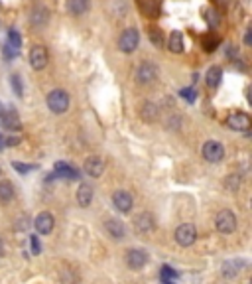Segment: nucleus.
Here are the masks:
<instances>
[{
    "label": "nucleus",
    "instance_id": "1",
    "mask_svg": "<svg viewBox=\"0 0 252 284\" xmlns=\"http://www.w3.org/2000/svg\"><path fill=\"white\" fill-rule=\"evenodd\" d=\"M46 103H48V109H50L53 114H63V113H67V109H69V105H71V99H69V93H67V91H63V89H53V91L48 93Z\"/></svg>",
    "mask_w": 252,
    "mask_h": 284
},
{
    "label": "nucleus",
    "instance_id": "2",
    "mask_svg": "<svg viewBox=\"0 0 252 284\" xmlns=\"http://www.w3.org/2000/svg\"><path fill=\"white\" fill-rule=\"evenodd\" d=\"M138 44H140V32H138L136 28L124 30V32L120 34V38H118V50H120L122 54H132V52H136Z\"/></svg>",
    "mask_w": 252,
    "mask_h": 284
},
{
    "label": "nucleus",
    "instance_id": "3",
    "mask_svg": "<svg viewBox=\"0 0 252 284\" xmlns=\"http://www.w3.org/2000/svg\"><path fill=\"white\" fill-rule=\"evenodd\" d=\"M215 227L223 235L235 233V229H237V215L233 211H229V209H221L217 213V217H215Z\"/></svg>",
    "mask_w": 252,
    "mask_h": 284
},
{
    "label": "nucleus",
    "instance_id": "4",
    "mask_svg": "<svg viewBox=\"0 0 252 284\" xmlns=\"http://www.w3.org/2000/svg\"><path fill=\"white\" fill-rule=\"evenodd\" d=\"M197 239V229L193 223H183L175 229V243L179 247H191Z\"/></svg>",
    "mask_w": 252,
    "mask_h": 284
},
{
    "label": "nucleus",
    "instance_id": "5",
    "mask_svg": "<svg viewBox=\"0 0 252 284\" xmlns=\"http://www.w3.org/2000/svg\"><path fill=\"white\" fill-rule=\"evenodd\" d=\"M158 73H160V69H158L156 63L142 61V63L138 65V69H136V81H138L140 85H150L152 81H156Z\"/></svg>",
    "mask_w": 252,
    "mask_h": 284
},
{
    "label": "nucleus",
    "instance_id": "6",
    "mask_svg": "<svg viewBox=\"0 0 252 284\" xmlns=\"http://www.w3.org/2000/svg\"><path fill=\"white\" fill-rule=\"evenodd\" d=\"M203 158L207 160V162H211V164H217V162H221L223 158H225V148H223V144L221 142H217V140H207L205 144H203Z\"/></svg>",
    "mask_w": 252,
    "mask_h": 284
},
{
    "label": "nucleus",
    "instance_id": "7",
    "mask_svg": "<svg viewBox=\"0 0 252 284\" xmlns=\"http://www.w3.org/2000/svg\"><path fill=\"white\" fill-rule=\"evenodd\" d=\"M112 205L118 213H130L132 211V205H134V197L132 193H128L126 189H118L114 191L112 195Z\"/></svg>",
    "mask_w": 252,
    "mask_h": 284
},
{
    "label": "nucleus",
    "instance_id": "8",
    "mask_svg": "<svg viewBox=\"0 0 252 284\" xmlns=\"http://www.w3.org/2000/svg\"><path fill=\"white\" fill-rule=\"evenodd\" d=\"M126 265L132 271H140L148 265V253L144 249H130L126 253Z\"/></svg>",
    "mask_w": 252,
    "mask_h": 284
},
{
    "label": "nucleus",
    "instance_id": "9",
    "mask_svg": "<svg viewBox=\"0 0 252 284\" xmlns=\"http://www.w3.org/2000/svg\"><path fill=\"white\" fill-rule=\"evenodd\" d=\"M156 229V217L152 215L150 211H142L134 217V231L138 235H146V233H152Z\"/></svg>",
    "mask_w": 252,
    "mask_h": 284
},
{
    "label": "nucleus",
    "instance_id": "10",
    "mask_svg": "<svg viewBox=\"0 0 252 284\" xmlns=\"http://www.w3.org/2000/svg\"><path fill=\"white\" fill-rule=\"evenodd\" d=\"M251 116L247 113H233L227 116V126L233 130H241V132H249L251 130Z\"/></svg>",
    "mask_w": 252,
    "mask_h": 284
},
{
    "label": "nucleus",
    "instance_id": "11",
    "mask_svg": "<svg viewBox=\"0 0 252 284\" xmlns=\"http://www.w3.org/2000/svg\"><path fill=\"white\" fill-rule=\"evenodd\" d=\"M34 227H36V231L40 235H50L51 231H53V227H55V217L51 215L50 211H42V213L36 215Z\"/></svg>",
    "mask_w": 252,
    "mask_h": 284
},
{
    "label": "nucleus",
    "instance_id": "12",
    "mask_svg": "<svg viewBox=\"0 0 252 284\" xmlns=\"http://www.w3.org/2000/svg\"><path fill=\"white\" fill-rule=\"evenodd\" d=\"M30 65L36 71L46 69V65H48V50L44 46H34L30 50Z\"/></svg>",
    "mask_w": 252,
    "mask_h": 284
},
{
    "label": "nucleus",
    "instance_id": "13",
    "mask_svg": "<svg viewBox=\"0 0 252 284\" xmlns=\"http://www.w3.org/2000/svg\"><path fill=\"white\" fill-rule=\"evenodd\" d=\"M243 269H245V261L243 259H229V261L223 263L221 273H223L225 279H237Z\"/></svg>",
    "mask_w": 252,
    "mask_h": 284
},
{
    "label": "nucleus",
    "instance_id": "14",
    "mask_svg": "<svg viewBox=\"0 0 252 284\" xmlns=\"http://www.w3.org/2000/svg\"><path fill=\"white\" fill-rule=\"evenodd\" d=\"M83 170L91 178H101L102 172H104V160L101 156H89L83 164Z\"/></svg>",
    "mask_w": 252,
    "mask_h": 284
},
{
    "label": "nucleus",
    "instance_id": "15",
    "mask_svg": "<svg viewBox=\"0 0 252 284\" xmlns=\"http://www.w3.org/2000/svg\"><path fill=\"white\" fill-rule=\"evenodd\" d=\"M104 231H106V233L110 235V239H114V241H120V239L124 237V233H126L124 223H122L120 219H116V217L104 219Z\"/></svg>",
    "mask_w": 252,
    "mask_h": 284
},
{
    "label": "nucleus",
    "instance_id": "16",
    "mask_svg": "<svg viewBox=\"0 0 252 284\" xmlns=\"http://www.w3.org/2000/svg\"><path fill=\"white\" fill-rule=\"evenodd\" d=\"M50 22V10L46 6H36L30 12V24L34 28H44Z\"/></svg>",
    "mask_w": 252,
    "mask_h": 284
},
{
    "label": "nucleus",
    "instance_id": "17",
    "mask_svg": "<svg viewBox=\"0 0 252 284\" xmlns=\"http://www.w3.org/2000/svg\"><path fill=\"white\" fill-rule=\"evenodd\" d=\"M75 199H77L79 207H89L91 201H93V188H91L89 184H79L77 193H75Z\"/></svg>",
    "mask_w": 252,
    "mask_h": 284
},
{
    "label": "nucleus",
    "instance_id": "18",
    "mask_svg": "<svg viewBox=\"0 0 252 284\" xmlns=\"http://www.w3.org/2000/svg\"><path fill=\"white\" fill-rule=\"evenodd\" d=\"M221 79H223V69H221L219 65L209 67V71H207V75H205L207 85H209L211 89H217V87L221 85Z\"/></svg>",
    "mask_w": 252,
    "mask_h": 284
},
{
    "label": "nucleus",
    "instance_id": "19",
    "mask_svg": "<svg viewBox=\"0 0 252 284\" xmlns=\"http://www.w3.org/2000/svg\"><path fill=\"white\" fill-rule=\"evenodd\" d=\"M0 118H2L4 128H8V130H18L20 128V118L14 111H2Z\"/></svg>",
    "mask_w": 252,
    "mask_h": 284
},
{
    "label": "nucleus",
    "instance_id": "20",
    "mask_svg": "<svg viewBox=\"0 0 252 284\" xmlns=\"http://www.w3.org/2000/svg\"><path fill=\"white\" fill-rule=\"evenodd\" d=\"M168 46H169V52H173V54H181V52H183V36H181L179 30H173V32L169 34Z\"/></svg>",
    "mask_w": 252,
    "mask_h": 284
},
{
    "label": "nucleus",
    "instance_id": "21",
    "mask_svg": "<svg viewBox=\"0 0 252 284\" xmlns=\"http://www.w3.org/2000/svg\"><path fill=\"white\" fill-rule=\"evenodd\" d=\"M91 8V0H69V12L73 16H83Z\"/></svg>",
    "mask_w": 252,
    "mask_h": 284
},
{
    "label": "nucleus",
    "instance_id": "22",
    "mask_svg": "<svg viewBox=\"0 0 252 284\" xmlns=\"http://www.w3.org/2000/svg\"><path fill=\"white\" fill-rule=\"evenodd\" d=\"M158 113H160V109H158V105H154V103H144L142 105V109H140V116H142V120H146V122H154L156 118H158Z\"/></svg>",
    "mask_w": 252,
    "mask_h": 284
},
{
    "label": "nucleus",
    "instance_id": "23",
    "mask_svg": "<svg viewBox=\"0 0 252 284\" xmlns=\"http://www.w3.org/2000/svg\"><path fill=\"white\" fill-rule=\"evenodd\" d=\"M14 199V186L8 180L0 182V203H8Z\"/></svg>",
    "mask_w": 252,
    "mask_h": 284
},
{
    "label": "nucleus",
    "instance_id": "24",
    "mask_svg": "<svg viewBox=\"0 0 252 284\" xmlns=\"http://www.w3.org/2000/svg\"><path fill=\"white\" fill-rule=\"evenodd\" d=\"M8 46L14 50H20V46H22V38H20L18 30H14V28L8 32Z\"/></svg>",
    "mask_w": 252,
    "mask_h": 284
},
{
    "label": "nucleus",
    "instance_id": "25",
    "mask_svg": "<svg viewBox=\"0 0 252 284\" xmlns=\"http://www.w3.org/2000/svg\"><path fill=\"white\" fill-rule=\"evenodd\" d=\"M205 20H207V24H209L211 28H215V26L219 24V16H217V12H215L213 8L205 10Z\"/></svg>",
    "mask_w": 252,
    "mask_h": 284
},
{
    "label": "nucleus",
    "instance_id": "26",
    "mask_svg": "<svg viewBox=\"0 0 252 284\" xmlns=\"http://www.w3.org/2000/svg\"><path fill=\"white\" fill-rule=\"evenodd\" d=\"M10 83H12L14 93H16L18 97H24V89H22V81H20V77H18V75H12V77H10Z\"/></svg>",
    "mask_w": 252,
    "mask_h": 284
},
{
    "label": "nucleus",
    "instance_id": "27",
    "mask_svg": "<svg viewBox=\"0 0 252 284\" xmlns=\"http://www.w3.org/2000/svg\"><path fill=\"white\" fill-rule=\"evenodd\" d=\"M239 188H241V178H239L237 174H233V176L227 180V189H231V191H239Z\"/></svg>",
    "mask_w": 252,
    "mask_h": 284
},
{
    "label": "nucleus",
    "instance_id": "28",
    "mask_svg": "<svg viewBox=\"0 0 252 284\" xmlns=\"http://www.w3.org/2000/svg\"><path fill=\"white\" fill-rule=\"evenodd\" d=\"M148 34H150L152 44H154L156 48H160V46L164 44V38H162V32H160V30H156V28H152V30H150V32H148Z\"/></svg>",
    "mask_w": 252,
    "mask_h": 284
},
{
    "label": "nucleus",
    "instance_id": "29",
    "mask_svg": "<svg viewBox=\"0 0 252 284\" xmlns=\"http://www.w3.org/2000/svg\"><path fill=\"white\" fill-rule=\"evenodd\" d=\"M61 283L63 284H75L77 283V277H75V275L71 277V269H63V273H61Z\"/></svg>",
    "mask_w": 252,
    "mask_h": 284
},
{
    "label": "nucleus",
    "instance_id": "30",
    "mask_svg": "<svg viewBox=\"0 0 252 284\" xmlns=\"http://www.w3.org/2000/svg\"><path fill=\"white\" fill-rule=\"evenodd\" d=\"M217 44H219V42H217L215 38H207V40H203V46L207 48V52H213V50L217 48Z\"/></svg>",
    "mask_w": 252,
    "mask_h": 284
},
{
    "label": "nucleus",
    "instance_id": "31",
    "mask_svg": "<svg viewBox=\"0 0 252 284\" xmlns=\"http://www.w3.org/2000/svg\"><path fill=\"white\" fill-rule=\"evenodd\" d=\"M181 95H183V99H187V101H195V91H193V89H183Z\"/></svg>",
    "mask_w": 252,
    "mask_h": 284
},
{
    "label": "nucleus",
    "instance_id": "32",
    "mask_svg": "<svg viewBox=\"0 0 252 284\" xmlns=\"http://www.w3.org/2000/svg\"><path fill=\"white\" fill-rule=\"evenodd\" d=\"M12 166H14L16 170H20V172H22V174H26V172H30V170H32V166H24V164H16V162H14Z\"/></svg>",
    "mask_w": 252,
    "mask_h": 284
},
{
    "label": "nucleus",
    "instance_id": "33",
    "mask_svg": "<svg viewBox=\"0 0 252 284\" xmlns=\"http://www.w3.org/2000/svg\"><path fill=\"white\" fill-rule=\"evenodd\" d=\"M245 44L251 46L252 44V30H247V36H245Z\"/></svg>",
    "mask_w": 252,
    "mask_h": 284
},
{
    "label": "nucleus",
    "instance_id": "34",
    "mask_svg": "<svg viewBox=\"0 0 252 284\" xmlns=\"http://www.w3.org/2000/svg\"><path fill=\"white\" fill-rule=\"evenodd\" d=\"M16 144H18V138H14V136L8 138V146H16Z\"/></svg>",
    "mask_w": 252,
    "mask_h": 284
},
{
    "label": "nucleus",
    "instance_id": "35",
    "mask_svg": "<svg viewBox=\"0 0 252 284\" xmlns=\"http://www.w3.org/2000/svg\"><path fill=\"white\" fill-rule=\"evenodd\" d=\"M4 255V241H2V237H0V257Z\"/></svg>",
    "mask_w": 252,
    "mask_h": 284
},
{
    "label": "nucleus",
    "instance_id": "36",
    "mask_svg": "<svg viewBox=\"0 0 252 284\" xmlns=\"http://www.w3.org/2000/svg\"><path fill=\"white\" fill-rule=\"evenodd\" d=\"M0 148H4V138L0 136Z\"/></svg>",
    "mask_w": 252,
    "mask_h": 284
},
{
    "label": "nucleus",
    "instance_id": "37",
    "mask_svg": "<svg viewBox=\"0 0 252 284\" xmlns=\"http://www.w3.org/2000/svg\"><path fill=\"white\" fill-rule=\"evenodd\" d=\"M164 284H173V283H169V281H164Z\"/></svg>",
    "mask_w": 252,
    "mask_h": 284
},
{
    "label": "nucleus",
    "instance_id": "38",
    "mask_svg": "<svg viewBox=\"0 0 252 284\" xmlns=\"http://www.w3.org/2000/svg\"><path fill=\"white\" fill-rule=\"evenodd\" d=\"M0 114H2V103H0Z\"/></svg>",
    "mask_w": 252,
    "mask_h": 284
},
{
    "label": "nucleus",
    "instance_id": "39",
    "mask_svg": "<svg viewBox=\"0 0 252 284\" xmlns=\"http://www.w3.org/2000/svg\"><path fill=\"white\" fill-rule=\"evenodd\" d=\"M0 174H2V168H0Z\"/></svg>",
    "mask_w": 252,
    "mask_h": 284
}]
</instances>
